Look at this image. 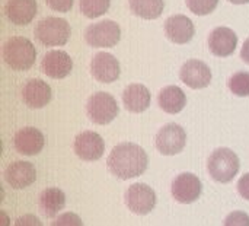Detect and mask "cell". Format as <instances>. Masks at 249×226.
<instances>
[{"label":"cell","instance_id":"obj_5","mask_svg":"<svg viewBox=\"0 0 249 226\" xmlns=\"http://www.w3.org/2000/svg\"><path fill=\"white\" fill-rule=\"evenodd\" d=\"M86 111H88V117L95 124L105 126L117 118L120 108H118L117 99L111 94L96 92L88 99Z\"/></svg>","mask_w":249,"mask_h":226},{"label":"cell","instance_id":"obj_12","mask_svg":"<svg viewBox=\"0 0 249 226\" xmlns=\"http://www.w3.org/2000/svg\"><path fill=\"white\" fill-rule=\"evenodd\" d=\"M92 76L101 83H111L120 77L121 67L115 56L109 53H98L90 63Z\"/></svg>","mask_w":249,"mask_h":226},{"label":"cell","instance_id":"obj_9","mask_svg":"<svg viewBox=\"0 0 249 226\" xmlns=\"http://www.w3.org/2000/svg\"><path fill=\"white\" fill-rule=\"evenodd\" d=\"M201 181L198 180L197 175L191 174V172H182L179 174L171 187L172 196L178 203L182 205H190L198 200V197L201 196Z\"/></svg>","mask_w":249,"mask_h":226},{"label":"cell","instance_id":"obj_17","mask_svg":"<svg viewBox=\"0 0 249 226\" xmlns=\"http://www.w3.org/2000/svg\"><path fill=\"white\" fill-rule=\"evenodd\" d=\"M45 145L44 134L35 127H23L15 134V149L25 156L38 155Z\"/></svg>","mask_w":249,"mask_h":226},{"label":"cell","instance_id":"obj_30","mask_svg":"<svg viewBox=\"0 0 249 226\" xmlns=\"http://www.w3.org/2000/svg\"><path fill=\"white\" fill-rule=\"evenodd\" d=\"M15 226H42V222L34 215H23L16 219Z\"/></svg>","mask_w":249,"mask_h":226},{"label":"cell","instance_id":"obj_33","mask_svg":"<svg viewBox=\"0 0 249 226\" xmlns=\"http://www.w3.org/2000/svg\"><path fill=\"white\" fill-rule=\"evenodd\" d=\"M229 1L233 4H247V3H249V0H229Z\"/></svg>","mask_w":249,"mask_h":226},{"label":"cell","instance_id":"obj_27","mask_svg":"<svg viewBox=\"0 0 249 226\" xmlns=\"http://www.w3.org/2000/svg\"><path fill=\"white\" fill-rule=\"evenodd\" d=\"M223 226H249V215L241 210L232 212L226 216Z\"/></svg>","mask_w":249,"mask_h":226},{"label":"cell","instance_id":"obj_16","mask_svg":"<svg viewBox=\"0 0 249 226\" xmlns=\"http://www.w3.org/2000/svg\"><path fill=\"white\" fill-rule=\"evenodd\" d=\"M51 88L47 82L41 79H29L22 88L23 102L34 110L44 108L51 101Z\"/></svg>","mask_w":249,"mask_h":226},{"label":"cell","instance_id":"obj_34","mask_svg":"<svg viewBox=\"0 0 249 226\" xmlns=\"http://www.w3.org/2000/svg\"><path fill=\"white\" fill-rule=\"evenodd\" d=\"M1 218L4 219V226L9 225V218H7V215H6L4 212H1Z\"/></svg>","mask_w":249,"mask_h":226},{"label":"cell","instance_id":"obj_11","mask_svg":"<svg viewBox=\"0 0 249 226\" xmlns=\"http://www.w3.org/2000/svg\"><path fill=\"white\" fill-rule=\"evenodd\" d=\"M179 77L187 86L193 89H203L212 82V70L204 61L191 58L182 64Z\"/></svg>","mask_w":249,"mask_h":226},{"label":"cell","instance_id":"obj_31","mask_svg":"<svg viewBox=\"0 0 249 226\" xmlns=\"http://www.w3.org/2000/svg\"><path fill=\"white\" fill-rule=\"evenodd\" d=\"M238 191L244 199L249 200V172L241 177V180L238 183Z\"/></svg>","mask_w":249,"mask_h":226},{"label":"cell","instance_id":"obj_28","mask_svg":"<svg viewBox=\"0 0 249 226\" xmlns=\"http://www.w3.org/2000/svg\"><path fill=\"white\" fill-rule=\"evenodd\" d=\"M51 226H83V222L82 219L73 213V212H67V213H63L60 215L53 224Z\"/></svg>","mask_w":249,"mask_h":226},{"label":"cell","instance_id":"obj_25","mask_svg":"<svg viewBox=\"0 0 249 226\" xmlns=\"http://www.w3.org/2000/svg\"><path fill=\"white\" fill-rule=\"evenodd\" d=\"M232 94L238 96H249V73L248 72H236L228 82Z\"/></svg>","mask_w":249,"mask_h":226},{"label":"cell","instance_id":"obj_19","mask_svg":"<svg viewBox=\"0 0 249 226\" xmlns=\"http://www.w3.org/2000/svg\"><path fill=\"white\" fill-rule=\"evenodd\" d=\"M4 12L12 23L28 25L34 20L38 12L36 0H7Z\"/></svg>","mask_w":249,"mask_h":226},{"label":"cell","instance_id":"obj_13","mask_svg":"<svg viewBox=\"0 0 249 226\" xmlns=\"http://www.w3.org/2000/svg\"><path fill=\"white\" fill-rule=\"evenodd\" d=\"M73 69V60L66 51L54 50L44 56L41 70L51 79H64Z\"/></svg>","mask_w":249,"mask_h":226},{"label":"cell","instance_id":"obj_20","mask_svg":"<svg viewBox=\"0 0 249 226\" xmlns=\"http://www.w3.org/2000/svg\"><path fill=\"white\" fill-rule=\"evenodd\" d=\"M150 91L142 83H131L123 92V102L130 113H143L150 107Z\"/></svg>","mask_w":249,"mask_h":226},{"label":"cell","instance_id":"obj_10","mask_svg":"<svg viewBox=\"0 0 249 226\" xmlns=\"http://www.w3.org/2000/svg\"><path fill=\"white\" fill-rule=\"evenodd\" d=\"M105 151L104 139L95 132H83L74 139V152L76 155L86 162H93L102 158Z\"/></svg>","mask_w":249,"mask_h":226},{"label":"cell","instance_id":"obj_14","mask_svg":"<svg viewBox=\"0 0 249 226\" xmlns=\"http://www.w3.org/2000/svg\"><path fill=\"white\" fill-rule=\"evenodd\" d=\"M6 183L16 190H22L29 187L36 180V170L31 162L26 161H16L10 164L4 171Z\"/></svg>","mask_w":249,"mask_h":226},{"label":"cell","instance_id":"obj_1","mask_svg":"<svg viewBox=\"0 0 249 226\" xmlns=\"http://www.w3.org/2000/svg\"><path fill=\"white\" fill-rule=\"evenodd\" d=\"M109 172L120 180L136 178L147 170L149 156L146 151L131 142L117 145L107 161Z\"/></svg>","mask_w":249,"mask_h":226},{"label":"cell","instance_id":"obj_24","mask_svg":"<svg viewBox=\"0 0 249 226\" xmlns=\"http://www.w3.org/2000/svg\"><path fill=\"white\" fill-rule=\"evenodd\" d=\"M111 0H80V12L90 19L99 18L109 10Z\"/></svg>","mask_w":249,"mask_h":226},{"label":"cell","instance_id":"obj_3","mask_svg":"<svg viewBox=\"0 0 249 226\" xmlns=\"http://www.w3.org/2000/svg\"><path fill=\"white\" fill-rule=\"evenodd\" d=\"M239 167L241 162L238 155L228 148L216 149L207 161L209 174L214 181L222 184L231 183L239 172Z\"/></svg>","mask_w":249,"mask_h":226},{"label":"cell","instance_id":"obj_23","mask_svg":"<svg viewBox=\"0 0 249 226\" xmlns=\"http://www.w3.org/2000/svg\"><path fill=\"white\" fill-rule=\"evenodd\" d=\"M131 12L142 19H156L163 13V0H130Z\"/></svg>","mask_w":249,"mask_h":226},{"label":"cell","instance_id":"obj_7","mask_svg":"<svg viewBox=\"0 0 249 226\" xmlns=\"http://www.w3.org/2000/svg\"><path fill=\"white\" fill-rule=\"evenodd\" d=\"M187 145L185 130L175 123L163 126L156 134V148L165 156H174L184 151Z\"/></svg>","mask_w":249,"mask_h":226},{"label":"cell","instance_id":"obj_6","mask_svg":"<svg viewBox=\"0 0 249 226\" xmlns=\"http://www.w3.org/2000/svg\"><path fill=\"white\" fill-rule=\"evenodd\" d=\"M85 39L92 47L111 48L121 39V28L115 20H101L86 28Z\"/></svg>","mask_w":249,"mask_h":226},{"label":"cell","instance_id":"obj_4","mask_svg":"<svg viewBox=\"0 0 249 226\" xmlns=\"http://www.w3.org/2000/svg\"><path fill=\"white\" fill-rule=\"evenodd\" d=\"M70 32L71 29L66 19L48 16L38 22L35 38L45 47H60L69 41Z\"/></svg>","mask_w":249,"mask_h":226},{"label":"cell","instance_id":"obj_32","mask_svg":"<svg viewBox=\"0 0 249 226\" xmlns=\"http://www.w3.org/2000/svg\"><path fill=\"white\" fill-rule=\"evenodd\" d=\"M241 57H242V60H244L245 63H248L249 64V38L245 41V42H244V45H242Z\"/></svg>","mask_w":249,"mask_h":226},{"label":"cell","instance_id":"obj_2","mask_svg":"<svg viewBox=\"0 0 249 226\" xmlns=\"http://www.w3.org/2000/svg\"><path fill=\"white\" fill-rule=\"evenodd\" d=\"M3 60L13 70H28L35 64V45L25 37H12L3 45Z\"/></svg>","mask_w":249,"mask_h":226},{"label":"cell","instance_id":"obj_22","mask_svg":"<svg viewBox=\"0 0 249 226\" xmlns=\"http://www.w3.org/2000/svg\"><path fill=\"white\" fill-rule=\"evenodd\" d=\"M66 206V194L55 187L47 188L39 194V209L45 216H55Z\"/></svg>","mask_w":249,"mask_h":226},{"label":"cell","instance_id":"obj_26","mask_svg":"<svg viewBox=\"0 0 249 226\" xmlns=\"http://www.w3.org/2000/svg\"><path fill=\"white\" fill-rule=\"evenodd\" d=\"M217 3L219 0H187L188 9L198 16H206L212 13L216 9Z\"/></svg>","mask_w":249,"mask_h":226},{"label":"cell","instance_id":"obj_15","mask_svg":"<svg viewBox=\"0 0 249 226\" xmlns=\"http://www.w3.org/2000/svg\"><path fill=\"white\" fill-rule=\"evenodd\" d=\"M238 45V35L228 26H217L210 32L209 48L217 57H228L233 54Z\"/></svg>","mask_w":249,"mask_h":226},{"label":"cell","instance_id":"obj_8","mask_svg":"<svg viewBox=\"0 0 249 226\" xmlns=\"http://www.w3.org/2000/svg\"><path fill=\"white\" fill-rule=\"evenodd\" d=\"M125 205L136 215H149L156 206V193L147 184H133L125 191Z\"/></svg>","mask_w":249,"mask_h":226},{"label":"cell","instance_id":"obj_21","mask_svg":"<svg viewBox=\"0 0 249 226\" xmlns=\"http://www.w3.org/2000/svg\"><path fill=\"white\" fill-rule=\"evenodd\" d=\"M158 102H159V107L165 113H168V114H178L187 105V95H185V92L179 86L169 85V86L163 88L159 92Z\"/></svg>","mask_w":249,"mask_h":226},{"label":"cell","instance_id":"obj_29","mask_svg":"<svg viewBox=\"0 0 249 226\" xmlns=\"http://www.w3.org/2000/svg\"><path fill=\"white\" fill-rule=\"evenodd\" d=\"M45 3L48 4L50 9L55 10V12H69L73 7L74 0H45Z\"/></svg>","mask_w":249,"mask_h":226},{"label":"cell","instance_id":"obj_18","mask_svg":"<svg viewBox=\"0 0 249 226\" xmlns=\"http://www.w3.org/2000/svg\"><path fill=\"white\" fill-rule=\"evenodd\" d=\"M166 37L175 44H187L196 34L194 23L185 15H174L165 22Z\"/></svg>","mask_w":249,"mask_h":226}]
</instances>
